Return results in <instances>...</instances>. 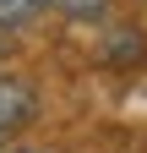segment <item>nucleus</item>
Wrapping results in <instances>:
<instances>
[{
	"mask_svg": "<svg viewBox=\"0 0 147 153\" xmlns=\"http://www.w3.org/2000/svg\"><path fill=\"white\" fill-rule=\"evenodd\" d=\"M38 115V93H33L27 76H0V148L11 142L16 126H27Z\"/></svg>",
	"mask_w": 147,
	"mask_h": 153,
	"instance_id": "nucleus-1",
	"label": "nucleus"
},
{
	"mask_svg": "<svg viewBox=\"0 0 147 153\" xmlns=\"http://www.w3.org/2000/svg\"><path fill=\"white\" fill-rule=\"evenodd\" d=\"M44 11V0H0V33H16V27H33V16Z\"/></svg>",
	"mask_w": 147,
	"mask_h": 153,
	"instance_id": "nucleus-2",
	"label": "nucleus"
},
{
	"mask_svg": "<svg viewBox=\"0 0 147 153\" xmlns=\"http://www.w3.org/2000/svg\"><path fill=\"white\" fill-rule=\"evenodd\" d=\"M44 6L65 11V16H82V22H93V16H104V6H109V0H44Z\"/></svg>",
	"mask_w": 147,
	"mask_h": 153,
	"instance_id": "nucleus-3",
	"label": "nucleus"
},
{
	"mask_svg": "<svg viewBox=\"0 0 147 153\" xmlns=\"http://www.w3.org/2000/svg\"><path fill=\"white\" fill-rule=\"evenodd\" d=\"M22 153H38V148H22Z\"/></svg>",
	"mask_w": 147,
	"mask_h": 153,
	"instance_id": "nucleus-4",
	"label": "nucleus"
}]
</instances>
